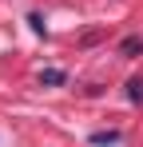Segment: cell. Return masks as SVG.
<instances>
[{
  "label": "cell",
  "instance_id": "obj_1",
  "mask_svg": "<svg viewBox=\"0 0 143 147\" xmlns=\"http://www.w3.org/2000/svg\"><path fill=\"white\" fill-rule=\"evenodd\" d=\"M40 84H44V88H60V84H68V72L48 68V72H40Z\"/></svg>",
  "mask_w": 143,
  "mask_h": 147
},
{
  "label": "cell",
  "instance_id": "obj_2",
  "mask_svg": "<svg viewBox=\"0 0 143 147\" xmlns=\"http://www.w3.org/2000/svg\"><path fill=\"white\" fill-rule=\"evenodd\" d=\"M119 139H123L119 131H95V135H92V139H88V143H92V147H115Z\"/></svg>",
  "mask_w": 143,
  "mask_h": 147
},
{
  "label": "cell",
  "instance_id": "obj_3",
  "mask_svg": "<svg viewBox=\"0 0 143 147\" xmlns=\"http://www.w3.org/2000/svg\"><path fill=\"white\" fill-rule=\"evenodd\" d=\"M135 52H143V40H139V36H127V40L119 44V56H135Z\"/></svg>",
  "mask_w": 143,
  "mask_h": 147
},
{
  "label": "cell",
  "instance_id": "obj_4",
  "mask_svg": "<svg viewBox=\"0 0 143 147\" xmlns=\"http://www.w3.org/2000/svg\"><path fill=\"white\" fill-rule=\"evenodd\" d=\"M127 99L131 103H143V80H127Z\"/></svg>",
  "mask_w": 143,
  "mask_h": 147
},
{
  "label": "cell",
  "instance_id": "obj_5",
  "mask_svg": "<svg viewBox=\"0 0 143 147\" xmlns=\"http://www.w3.org/2000/svg\"><path fill=\"white\" fill-rule=\"evenodd\" d=\"M28 24H32V32H36V36H48V28H44V16H40V12H28Z\"/></svg>",
  "mask_w": 143,
  "mask_h": 147
}]
</instances>
